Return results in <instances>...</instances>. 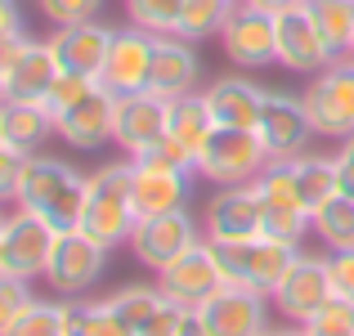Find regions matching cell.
I'll use <instances>...</instances> for the list:
<instances>
[{
  "label": "cell",
  "mask_w": 354,
  "mask_h": 336,
  "mask_svg": "<svg viewBox=\"0 0 354 336\" xmlns=\"http://www.w3.org/2000/svg\"><path fill=\"white\" fill-rule=\"evenodd\" d=\"M41 5V14L50 18L54 27H68V23H86V18H95L99 9H104V0H36Z\"/></svg>",
  "instance_id": "d590c367"
},
{
  "label": "cell",
  "mask_w": 354,
  "mask_h": 336,
  "mask_svg": "<svg viewBox=\"0 0 354 336\" xmlns=\"http://www.w3.org/2000/svg\"><path fill=\"white\" fill-rule=\"evenodd\" d=\"M328 274H332L337 296L354 301V247H350V251H332V256H328Z\"/></svg>",
  "instance_id": "ab89813d"
},
{
  "label": "cell",
  "mask_w": 354,
  "mask_h": 336,
  "mask_svg": "<svg viewBox=\"0 0 354 336\" xmlns=\"http://www.w3.org/2000/svg\"><path fill=\"white\" fill-rule=\"evenodd\" d=\"M32 296H36V292H32V283H27V278L0 274V336H5V328L18 319V310H23Z\"/></svg>",
  "instance_id": "8d00e7d4"
},
{
  "label": "cell",
  "mask_w": 354,
  "mask_h": 336,
  "mask_svg": "<svg viewBox=\"0 0 354 336\" xmlns=\"http://www.w3.org/2000/svg\"><path fill=\"white\" fill-rule=\"evenodd\" d=\"M126 14H130L135 27H144V32H153V36H175L184 0H126Z\"/></svg>",
  "instance_id": "d6a6232c"
},
{
  "label": "cell",
  "mask_w": 354,
  "mask_h": 336,
  "mask_svg": "<svg viewBox=\"0 0 354 336\" xmlns=\"http://www.w3.org/2000/svg\"><path fill=\"white\" fill-rule=\"evenodd\" d=\"M108 301H113V310H117L121 319H126L130 328L139 332V328H144L148 319H153V310H157V305L166 301V292H162V287H144V283H130V287H121L117 296H108Z\"/></svg>",
  "instance_id": "836d02e7"
},
{
  "label": "cell",
  "mask_w": 354,
  "mask_h": 336,
  "mask_svg": "<svg viewBox=\"0 0 354 336\" xmlns=\"http://www.w3.org/2000/svg\"><path fill=\"white\" fill-rule=\"evenodd\" d=\"M247 5H256V9H265V14H283V9H292V5H301V0H247Z\"/></svg>",
  "instance_id": "ee69618b"
},
{
  "label": "cell",
  "mask_w": 354,
  "mask_h": 336,
  "mask_svg": "<svg viewBox=\"0 0 354 336\" xmlns=\"http://www.w3.org/2000/svg\"><path fill=\"white\" fill-rule=\"evenodd\" d=\"M171 126V99L153 95V90H135V95H117L113 108V144L126 148V157H139L157 144Z\"/></svg>",
  "instance_id": "4fadbf2b"
},
{
  "label": "cell",
  "mask_w": 354,
  "mask_h": 336,
  "mask_svg": "<svg viewBox=\"0 0 354 336\" xmlns=\"http://www.w3.org/2000/svg\"><path fill=\"white\" fill-rule=\"evenodd\" d=\"M108 256L113 251L104 242H95L86 229H59L54 256L45 265V283L59 296H86L99 278L108 274Z\"/></svg>",
  "instance_id": "52a82bcc"
},
{
  "label": "cell",
  "mask_w": 354,
  "mask_h": 336,
  "mask_svg": "<svg viewBox=\"0 0 354 336\" xmlns=\"http://www.w3.org/2000/svg\"><path fill=\"white\" fill-rule=\"evenodd\" d=\"M220 45H225V59L242 72H260V68H269V63H278L274 14L238 0V9L229 14L225 32H220Z\"/></svg>",
  "instance_id": "8fae6325"
},
{
  "label": "cell",
  "mask_w": 354,
  "mask_h": 336,
  "mask_svg": "<svg viewBox=\"0 0 354 336\" xmlns=\"http://www.w3.org/2000/svg\"><path fill=\"white\" fill-rule=\"evenodd\" d=\"M59 77L50 45L32 36H14L0 45V99H45V90Z\"/></svg>",
  "instance_id": "9c48e42d"
},
{
  "label": "cell",
  "mask_w": 354,
  "mask_h": 336,
  "mask_svg": "<svg viewBox=\"0 0 354 336\" xmlns=\"http://www.w3.org/2000/svg\"><path fill=\"white\" fill-rule=\"evenodd\" d=\"M202 99H207L216 126L256 130V126H260V112H265L269 90L256 86L251 77H220V81H211V86L202 90Z\"/></svg>",
  "instance_id": "cb8c5ba5"
},
{
  "label": "cell",
  "mask_w": 354,
  "mask_h": 336,
  "mask_svg": "<svg viewBox=\"0 0 354 336\" xmlns=\"http://www.w3.org/2000/svg\"><path fill=\"white\" fill-rule=\"evenodd\" d=\"M274 336H305V328H296V323H292V328H274Z\"/></svg>",
  "instance_id": "f6af8a7d"
},
{
  "label": "cell",
  "mask_w": 354,
  "mask_h": 336,
  "mask_svg": "<svg viewBox=\"0 0 354 336\" xmlns=\"http://www.w3.org/2000/svg\"><path fill=\"white\" fill-rule=\"evenodd\" d=\"M0 130H5V144L27 157L41 153L50 135H59L41 99H0Z\"/></svg>",
  "instance_id": "d4e9b609"
},
{
  "label": "cell",
  "mask_w": 354,
  "mask_h": 336,
  "mask_svg": "<svg viewBox=\"0 0 354 336\" xmlns=\"http://www.w3.org/2000/svg\"><path fill=\"white\" fill-rule=\"evenodd\" d=\"M0 233H5V211H0ZM0 274H5V269H0Z\"/></svg>",
  "instance_id": "bcb514c9"
},
{
  "label": "cell",
  "mask_w": 354,
  "mask_h": 336,
  "mask_svg": "<svg viewBox=\"0 0 354 336\" xmlns=\"http://www.w3.org/2000/svg\"><path fill=\"white\" fill-rule=\"evenodd\" d=\"M305 336H354V301L332 296V301L305 323Z\"/></svg>",
  "instance_id": "e575fe53"
},
{
  "label": "cell",
  "mask_w": 354,
  "mask_h": 336,
  "mask_svg": "<svg viewBox=\"0 0 354 336\" xmlns=\"http://www.w3.org/2000/svg\"><path fill=\"white\" fill-rule=\"evenodd\" d=\"M337 296V287H332V274H328V260L319 256H296L292 269L283 274V283L274 287V310L283 314L287 323H296V328H305V323L314 319V314L323 310V305Z\"/></svg>",
  "instance_id": "30bf717a"
},
{
  "label": "cell",
  "mask_w": 354,
  "mask_h": 336,
  "mask_svg": "<svg viewBox=\"0 0 354 336\" xmlns=\"http://www.w3.org/2000/svg\"><path fill=\"white\" fill-rule=\"evenodd\" d=\"M193 242H202V233H198V224H193L189 211H166V216L139 220L126 247L135 251V260L144 269H157V274H162V269L171 265V260H180Z\"/></svg>",
  "instance_id": "5bb4252c"
},
{
  "label": "cell",
  "mask_w": 354,
  "mask_h": 336,
  "mask_svg": "<svg viewBox=\"0 0 354 336\" xmlns=\"http://www.w3.org/2000/svg\"><path fill=\"white\" fill-rule=\"evenodd\" d=\"M130 193H135L139 220L184 211L189 207V175L171 171V166H157V162H144V157H130Z\"/></svg>",
  "instance_id": "7402d4cb"
},
{
  "label": "cell",
  "mask_w": 354,
  "mask_h": 336,
  "mask_svg": "<svg viewBox=\"0 0 354 336\" xmlns=\"http://www.w3.org/2000/svg\"><path fill=\"white\" fill-rule=\"evenodd\" d=\"M0 144H5V130H0Z\"/></svg>",
  "instance_id": "c3c4849f"
},
{
  "label": "cell",
  "mask_w": 354,
  "mask_h": 336,
  "mask_svg": "<svg viewBox=\"0 0 354 336\" xmlns=\"http://www.w3.org/2000/svg\"><path fill=\"white\" fill-rule=\"evenodd\" d=\"M23 162H27V153L0 144V207L18 198V175H23Z\"/></svg>",
  "instance_id": "f35d334b"
},
{
  "label": "cell",
  "mask_w": 354,
  "mask_h": 336,
  "mask_svg": "<svg viewBox=\"0 0 354 336\" xmlns=\"http://www.w3.org/2000/svg\"><path fill=\"white\" fill-rule=\"evenodd\" d=\"M184 314H189V310H184L180 301H171V296H166V301L153 310V319H148V323H144V328H139L135 336H180V328H184Z\"/></svg>",
  "instance_id": "74e56055"
},
{
  "label": "cell",
  "mask_w": 354,
  "mask_h": 336,
  "mask_svg": "<svg viewBox=\"0 0 354 336\" xmlns=\"http://www.w3.org/2000/svg\"><path fill=\"white\" fill-rule=\"evenodd\" d=\"M310 233L328 251H350L354 247V193H337L323 207L310 211Z\"/></svg>",
  "instance_id": "83f0119b"
},
{
  "label": "cell",
  "mask_w": 354,
  "mask_h": 336,
  "mask_svg": "<svg viewBox=\"0 0 354 336\" xmlns=\"http://www.w3.org/2000/svg\"><path fill=\"white\" fill-rule=\"evenodd\" d=\"M59 72L68 77H99L108 59V45H113V27H104L99 18H86V23H68V27H54L45 36Z\"/></svg>",
  "instance_id": "2e32d148"
},
{
  "label": "cell",
  "mask_w": 354,
  "mask_h": 336,
  "mask_svg": "<svg viewBox=\"0 0 354 336\" xmlns=\"http://www.w3.org/2000/svg\"><path fill=\"white\" fill-rule=\"evenodd\" d=\"M274 36H278V63L296 77H319L323 68L332 63L328 45H323L319 27H314L310 5H292L283 14H274Z\"/></svg>",
  "instance_id": "9a60e30c"
},
{
  "label": "cell",
  "mask_w": 354,
  "mask_h": 336,
  "mask_svg": "<svg viewBox=\"0 0 354 336\" xmlns=\"http://www.w3.org/2000/svg\"><path fill=\"white\" fill-rule=\"evenodd\" d=\"M5 336H63V301H32L18 310V319L5 328Z\"/></svg>",
  "instance_id": "1f68e13d"
},
{
  "label": "cell",
  "mask_w": 354,
  "mask_h": 336,
  "mask_svg": "<svg viewBox=\"0 0 354 336\" xmlns=\"http://www.w3.org/2000/svg\"><path fill=\"white\" fill-rule=\"evenodd\" d=\"M238 9V0H184V14H180V27H175V36H184V41H211V36L225 32L229 14Z\"/></svg>",
  "instance_id": "4dcf8cb0"
},
{
  "label": "cell",
  "mask_w": 354,
  "mask_h": 336,
  "mask_svg": "<svg viewBox=\"0 0 354 336\" xmlns=\"http://www.w3.org/2000/svg\"><path fill=\"white\" fill-rule=\"evenodd\" d=\"M14 36H23V9H18V0H0V45Z\"/></svg>",
  "instance_id": "60d3db41"
},
{
  "label": "cell",
  "mask_w": 354,
  "mask_h": 336,
  "mask_svg": "<svg viewBox=\"0 0 354 336\" xmlns=\"http://www.w3.org/2000/svg\"><path fill=\"white\" fill-rule=\"evenodd\" d=\"M153 32L144 27H121L113 32V45H108L104 72H99V86L113 90V95H135V90H148V68H153Z\"/></svg>",
  "instance_id": "e0dca14e"
},
{
  "label": "cell",
  "mask_w": 354,
  "mask_h": 336,
  "mask_svg": "<svg viewBox=\"0 0 354 336\" xmlns=\"http://www.w3.org/2000/svg\"><path fill=\"white\" fill-rule=\"evenodd\" d=\"M157 287H162L171 301H180L184 310L207 305L211 296L225 287V269H220V260H216V247H211L207 238L193 242L180 260H171V265L157 274Z\"/></svg>",
  "instance_id": "7c38bea8"
},
{
  "label": "cell",
  "mask_w": 354,
  "mask_h": 336,
  "mask_svg": "<svg viewBox=\"0 0 354 336\" xmlns=\"http://www.w3.org/2000/svg\"><path fill=\"white\" fill-rule=\"evenodd\" d=\"M59 229L50 220L32 216V211H14L5 216V233H0V269L9 278H45V265L54 256Z\"/></svg>",
  "instance_id": "ba28073f"
},
{
  "label": "cell",
  "mask_w": 354,
  "mask_h": 336,
  "mask_svg": "<svg viewBox=\"0 0 354 336\" xmlns=\"http://www.w3.org/2000/svg\"><path fill=\"white\" fill-rule=\"evenodd\" d=\"M211 130H216V117H211L207 99H202L198 90H193V95L171 99V126H166V135H171V139H180V144L189 148L193 157H198L202 148H207Z\"/></svg>",
  "instance_id": "4316f807"
},
{
  "label": "cell",
  "mask_w": 354,
  "mask_h": 336,
  "mask_svg": "<svg viewBox=\"0 0 354 336\" xmlns=\"http://www.w3.org/2000/svg\"><path fill=\"white\" fill-rule=\"evenodd\" d=\"M301 99L319 139H350L354 135V59L328 63L319 77H310Z\"/></svg>",
  "instance_id": "8992f818"
},
{
  "label": "cell",
  "mask_w": 354,
  "mask_h": 336,
  "mask_svg": "<svg viewBox=\"0 0 354 336\" xmlns=\"http://www.w3.org/2000/svg\"><path fill=\"white\" fill-rule=\"evenodd\" d=\"M305 5H310L314 27H319L332 63L350 59V45H354V0H305Z\"/></svg>",
  "instance_id": "f1b7e54d"
},
{
  "label": "cell",
  "mask_w": 354,
  "mask_h": 336,
  "mask_svg": "<svg viewBox=\"0 0 354 336\" xmlns=\"http://www.w3.org/2000/svg\"><path fill=\"white\" fill-rule=\"evenodd\" d=\"M139 224L135 211V193H130V162H108L90 175V189H86V216H81L77 229H86L95 242H104L108 251L130 242Z\"/></svg>",
  "instance_id": "7a4b0ae2"
},
{
  "label": "cell",
  "mask_w": 354,
  "mask_h": 336,
  "mask_svg": "<svg viewBox=\"0 0 354 336\" xmlns=\"http://www.w3.org/2000/svg\"><path fill=\"white\" fill-rule=\"evenodd\" d=\"M216 247V260L225 269L229 287H247V292L274 296V287L283 283V274L292 269V260L301 256V247H287V242L274 238H247V242H211Z\"/></svg>",
  "instance_id": "3957f363"
},
{
  "label": "cell",
  "mask_w": 354,
  "mask_h": 336,
  "mask_svg": "<svg viewBox=\"0 0 354 336\" xmlns=\"http://www.w3.org/2000/svg\"><path fill=\"white\" fill-rule=\"evenodd\" d=\"M260 336H274V328H269V332H260Z\"/></svg>",
  "instance_id": "7dc6e473"
},
{
  "label": "cell",
  "mask_w": 354,
  "mask_h": 336,
  "mask_svg": "<svg viewBox=\"0 0 354 336\" xmlns=\"http://www.w3.org/2000/svg\"><path fill=\"white\" fill-rule=\"evenodd\" d=\"M198 77H202V63H198L193 41H184V36H157L153 68H148V90L162 99H180V95L198 90Z\"/></svg>",
  "instance_id": "603a6c76"
},
{
  "label": "cell",
  "mask_w": 354,
  "mask_h": 336,
  "mask_svg": "<svg viewBox=\"0 0 354 336\" xmlns=\"http://www.w3.org/2000/svg\"><path fill=\"white\" fill-rule=\"evenodd\" d=\"M292 175H296V184H301V198H305V207H323L328 198H337V193H346L341 189V175H337V157H323V153H301V157H292Z\"/></svg>",
  "instance_id": "f546056e"
},
{
  "label": "cell",
  "mask_w": 354,
  "mask_h": 336,
  "mask_svg": "<svg viewBox=\"0 0 354 336\" xmlns=\"http://www.w3.org/2000/svg\"><path fill=\"white\" fill-rule=\"evenodd\" d=\"M256 130H260V139L269 144V153H274V157H301L305 144L314 139L305 99L301 95H287V90H269Z\"/></svg>",
  "instance_id": "ffe728a7"
},
{
  "label": "cell",
  "mask_w": 354,
  "mask_h": 336,
  "mask_svg": "<svg viewBox=\"0 0 354 336\" xmlns=\"http://www.w3.org/2000/svg\"><path fill=\"white\" fill-rule=\"evenodd\" d=\"M63 336H135V328L113 310V301L63 296Z\"/></svg>",
  "instance_id": "484cf974"
},
{
  "label": "cell",
  "mask_w": 354,
  "mask_h": 336,
  "mask_svg": "<svg viewBox=\"0 0 354 336\" xmlns=\"http://www.w3.org/2000/svg\"><path fill=\"white\" fill-rule=\"evenodd\" d=\"M113 108H117V95L95 81L77 104L54 121V130L72 148H104V144H113Z\"/></svg>",
  "instance_id": "44dd1931"
},
{
  "label": "cell",
  "mask_w": 354,
  "mask_h": 336,
  "mask_svg": "<svg viewBox=\"0 0 354 336\" xmlns=\"http://www.w3.org/2000/svg\"><path fill=\"white\" fill-rule=\"evenodd\" d=\"M86 189H90V175H81L77 166H68L63 157H50V153H32L23 162V175H18L14 207L50 220L54 229H77L81 216H86Z\"/></svg>",
  "instance_id": "6da1fadb"
},
{
  "label": "cell",
  "mask_w": 354,
  "mask_h": 336,
  "mask_svg": "<svg viewBox=\"0 0 354 336\" xmlns=\"http://www.w3.org/2000/svg\"><path fill=\"white\" fill-rule=\"evenodd\" d=\"M274 162L269 144L260 139V130H234V126H216L207 139V148L198 153V175L220 189L229 184H251L265 166Z\"/></svg>",
  "instance_id": "5b68a950"
},
{
  "label": "cell",
  "mask_w": 354,
  "mask_h": 336,
  "mask_svg": "<svg viewBox=\"0 0 354 336\" xmlns=\"http://www.w3.org/2000/svg\"><path fill=\"white\" fill-rule=\"evenodd\" d=\"M202 323L211 336H260L269 332V296L247 292V287H220L207 305H198Z\"/></svg>",
  "instance_id": "d6986e66"
},
{
  "label": "cell",
  "mask_w": 354,
  "mask_h": 336,
  "mask_svg": "<svg viewBox=\"0 0 354 336\" xmlns=\"http://www.w3.org/2000/svg\"><path fill=\"white\" fill-rule=\"evenodd\" d=\"M337 175H341V189L354 193V135L341 139V153H337Z\"/></svg>",
  "instance_id": "b9f144b4"
},
{
  "label": "cell",
  "mask_w": 354,
  "mask_h": 336,
  "mask_svg": "<svg viewBox=\"0 0 354 336\" xmlns=\"http://www.w3.org/2000/svg\"><path fill=\"white\" fill-rule=\"evenodd\" d=\"M207 242H247L265 233V211H260L256 184H229L207 202Z\"/></svg>",
  "instance_id": "ac0fdd59"
},
{
  "label": "cell",
  "mask_w": 354,
  "mask_h": 336,
  "mask_svg": "<svg viewBox=\"0 0 354 336\" xmlns=\"http://www.w3.org/2000/svg\"><path fill=\"white\" fill-rule=\"evenodd\" d=\"M350 59H354V45H350Z\"/></svg>",
  "instance_id": "681fc988"
},
{
  "label": "cell",
  "mask_w": 354,
  "mask_h": 336,
  "mask_svg": "<svg viewBox=\"0 0 354 336\" xmlns=\"http://www.w3.org/2000/svg\"><path fill=\"white\" fill-rule=\"evenodd\" d=\"M180 336H211V328L202 323V314H198V310H189V314H184V328H180Z\"/></svg>",
  "instance_id": "7bdbcfd3"
},
{
  "label": "cell",
  "mask_w": 354,
  "mask_h": 336,
  "mask_svg": "<svg viewBox=\"0 0 354 336\" xmlns=\"http://www.w3.org/2000/svg\"><path fill=\"white\" fill-rule=\"evenodd\" d=\"M251 184H256L260 211H265V238L301 247V238L310 233V207H305L301 184L292 175V157H274Z\"/></svg>",
  "instance_id": "277c9868"
}]
</instances>
